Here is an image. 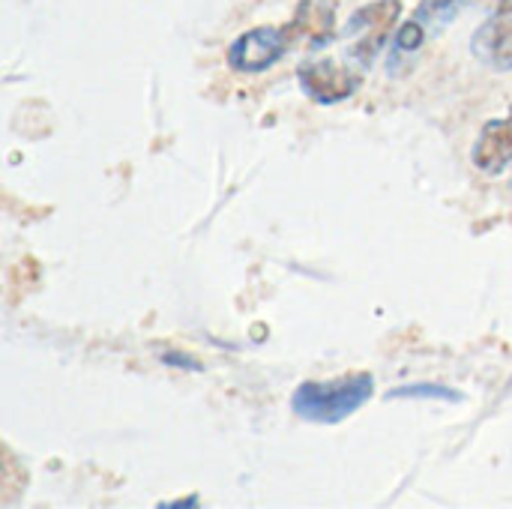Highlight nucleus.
I'll return each instance as SVG.
<instances>
[{"mask_svg": "<svg viewBox=\"0 0 512 509\" xmlns=\"http://www.w3.org/2000/svg\"><path fill=\"white\" fill-rule=\"evenodd\" d=\"M399 15H402V0H372L360 6L342 30L348 60L360 69H369L375 57L384 51V45L390 42Z\"/></svg>", "mask_w": 512, "mask_h": 509, "instance_id": "2", "label": "nucleus"}, {"mask_svg": "<svg viewBox=\"0 0 512 509\" xmlns=\"http://www.w3.org/2000/svg\"><path fill=\"white\" fill-rule=\"evenodd\" d=\"M474 165L486 174H501L512 165V108L507 117L489 120L471 153Z\"/></svg>", "mask_w": 512, "mask_h": 509, "instance_id": "8", "label": "nucleus"}, {"mask_svg": "<svg viewBox=\"0 0 512 509\" xmlns=\"http://www.w3.org/2000/svg\"><path fill=\"white\" fill-rule=\"evenodd\" d=\"M336 15H339V0H300L288 21L294 48L330 45L336 39Z\"/></svg>", "mask_w": 512, "mask_h": 509, "instance_id": "7", "label": "nucleus"}, {"mask_svg": "<svg viewBox=\"0 0 512 509\" xmlns=\"http://www.w3.org/2000/svg\"><path fill=\"white\" fill-rule=\"evenodd\" d=\"M387 399H441V402H459L462 393H456L450 387H441V384H414V387L390 390Z\"/></svg>", "mask_w": 512, "mask_h": 509, "instance_id": "9", "label": "nucleus"}, {"mask_svg": "<svg viewBox=\"0 0 512 509\" xmlns=\"http://www.w3.org/2000/svg\"><path fill=\"white\" fill-rule=\"evenodd\" d=\"M471 54L489 69L512 72V0H504L474 33Z\"/></svg>", "mask_w": 512, "mask_h": 509, "instance_id": "6", "label": "nucleus"}, {"mask_svg": "<svg viewBox=\"0 0 512 509\" xmlns=\"http://www.w3.org/2000/svg\"><path fill=\"white\" fill-rule=\"evenodd\" d=\"M297 81L303 93L318 102V105H336L351 99L360 84H363V69L354 63H339V60H306L297 69Z\"/></svg>", "mask_w": 512, "mask_h": 509, "instance_id": "5", "label": "nucleus"}, {"mask_svg": "<svg viewBox=\"0 0 512 509\" xmlns=\"http://www.w3.org/2000/svg\"><path fill=\"white\" fill-rule=\"evenodd\" d=\"M162 360H165V363H171V366H186V369H198V363H195V360H189V357H177V354H165Z\"/></svg>", "mask_w": 512, "mask_h": 509, "instance_id": "10", "label": "nucleus"}, {"mask_svg": "<svg viewBox=\"0 0 512 509\" xmlns=\"http://www.w3.org/2000/svg\"><path fill=\"white\" fill-rule=\"evenodd\" d=\"M477 3H486V0H423L393 36L390 72H396L399 63H408L429 42V36L441 33L453 18H459L468 6H477Z\"/></svg>", "mask_w": 512, "mask_h": 509, "instance_id": "3", "label": "nucleus"}, {"mask_svg": "<svg viewBox=\"0 0 512 509\" xmlns=\"http://www.w3.org/2000/svg\"><path fill=\"white\" fill-rule=\"evenodd\" d=\"M291 48H294V39H291L288 24H261V27L240 33L228 45V66L234 72L255 75V72L276 66Z\"/></svg>", "mask_w": 512, "mask_h": 509, "instance_id": "4", "label": "nucleus"}, {"mask_svg": "<svg viewBox=\"0 0 512 509\" xmlns=\"http://www.w3.org/2000/svg\"><path fill=\"white\" fill-rule=\"evenodd\" d=\"M375 396V378L369 372H351L336 381H303L291 396V411L315 426H339L369 405Z\"/></svg>", "mask_w": 512, "mask_h": 509, "instance_id": "1", "label": "nucleus"}]
</instances>
